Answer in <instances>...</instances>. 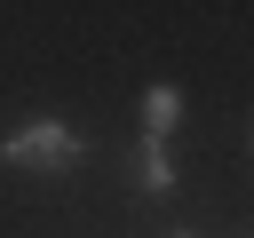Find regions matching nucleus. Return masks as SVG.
<instances>
[{
	"label": "nucleus",
	"instance_id": "obj_2",
	"mask_svg": "<svg viewBox=\"0 0 254 238\" xmlns=\"http://www.w3.org/2000/svg\"><path fill=\"white\" fill-rule=\"evenodd\" d=\"M175 127H183V87L151 79L143 87V143H175Z\"/></svg>",
	"mask_w": 254,
	"mask_h": 238
},
{
	"label": "nucleus",
	"instance_id": "obj_5",
	"mask_svg": "<svg viewBox=\"0 0 254 238\" xmlns=\"http://www.w3.org/2000/svg\"><path fill=\"white\" fill-rule=\"evenodd\" d=\"M175 238H198V230H175Z\"/></svg>",
	"mask_w": 254,
	"mask_h": 238
},
{
	"label": "nucleus",
	"instance_id": "obj_3",
	"mask_svg": "<svg viewBox=\"0 0 254 238\" xmlns=\"http://www.w3.org/2000/svg\"><path fill=\"white\" fill-rule=\"evenodd\" d=\"M135 182H143L151 198H175V151H167V143H143V135H135Z\"/></svg>",
	"mask_w": 254,
	"mask_h": 238
},
{
	"label": "nucleus",
	"instance_id": "obj_4",
	"mask_svg": "<svg viewBox=\"0 0 254 238\" xmlns=\"http://www.w3.org/2000/svg\"><path fill=\"white\" fill-rule=\"evenodd\" d=\"M246 151H254V127H246Z\"/></svg>",
	"mask_w": 254,
	"mask_h": 238
},
{
	"label": "nucleus",
	"instance_id": "obj_1",
	"mask_svg": "<svg viewBox=\"0 0 254 238\" xmlns=\"http://www.w3.org/2000/svg\"><path fill=\"white\" fill-rule=\"evenodd\" d=\"M79 159H87V135L71 119H56V111H40V119L0 135V167H16V175H71Z\"/></svg>",
	"mask_w": 254,
	"mask_h": 238
}]
</instances>
